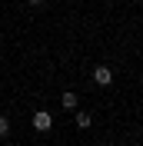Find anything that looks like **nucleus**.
<instances>
[{
    "label": "nucleus",
    "instance_id": "nucleus-2",
    "mask_svg": "<svg viewBox=\"0 0 143 146\" xmlns=\"http://www.w3.org/2000/svg\"><path fill=\"white\" fill-rule=\"evenodd\" d=\"M93 83H97V86H110V83H113V73H110L107 66H97V70H93Z\"/></svg>",
    "mask_w": 143,
    "mask_h": 146
},
{
    "label": "nucleus",
    "instance_id": "nucleus-6",
    "mask_svg": "<svg viewBox=\"0 0 143 146\" xmlns=\"http://www.w3.org/2000/svg\"><path fill=\"white\" fill-rule=\"evenodd\" d=\"M30 3H33V7H40V3H43V0H30Z\"/></svg>",
    "mask_w": 143,
    "mask_h": 146
},
{
    "label": "nucleus",
    "instance_id": "nucleus-5",
    "mask_svg": "<svg viewBox=\"0 0 143 146\" xmlns=\"http://www.w3.org/2000/svg\"><path fill=\"white\" fill-rule=\"evenodd\" d=\"M7 133H10V119L0 116V136H7Z\"/></svg>",
    "mask_w": 143,
    "mask_h": 146
},
{
    "label": "nucleus",
    "instance_id": "nucleus-4",
    "mask_svg": "<svg viewBox=\"0 0 143 146\" xmlns=\"http://www.w3.org/2000/svg\"><path fill=\"white\" fill-rule=\"evenodd\" d=\"M77 126H80V129L90 126V113H77Z\"/></svg>",
    "mask_w": 143,
    "mask_h": 146
},
{
    "label": "nucleus",
    "instance_id": "nucleus-1",
    "mask_svg": "<svg viewBox=\"0 0 143 146\" xmlns=\"http://www.w3.org/2000/svg\"><path fill=\"white\" fill-rule=\"evenodd\" d=\"M33 129L37 133H50V129H53V116H50L47 110H37L33 113Z\"/></svg>",
    "mask_w": 143,
    "mask_h": 146
},
{
    "label": "nucleus",
    "instance_id": "nucleus-3",
    "mask_svg": "<svg viewBox=\"0 0 143 146\" xmlns=\"http://www.w3.org/2000/svg\"><path fill=\"white\" fill-rule=\"evenodd\" d=\"M60 103H63V110H77V93H70V90H67V93L60 96Z\"/></svg>",
    "mask_w": 143,
    "mask_h": 146
}]
</instances>
